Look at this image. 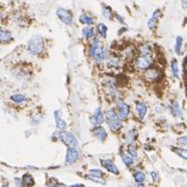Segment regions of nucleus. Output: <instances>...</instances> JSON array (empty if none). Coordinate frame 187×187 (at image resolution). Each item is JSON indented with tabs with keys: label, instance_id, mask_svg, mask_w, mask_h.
<instances>
[{
	"label": "nucleus",
	"instance_id": "f257e3e1",
	"mask_svg": "<svg viewBox=\"0 0 187 187\" xmlns=\"http://www.w3.org/2000/svg\"><path fill=\"white\" fill-rule=\"evenodd\" d=\"M45 48V42L41 37H33L28 41L27 49L32 55H41L44 52Z\"/></svg>",
	"mask_w": 187,
	"mask_h": 187
},
{
	"label": "nucleus",
	"instance_id": "f03ea898",
	"mask_svg": "<svg viewBox=\"0 0 187 187\" xmlns=\"http://www.w3.org/2000/svg\"><path fill=\"white\" fill-rule=\"evenodd\" d=\"M152 64H153V59H152V56L150 55H138L132 61L134 70L138 71V72H143V71L148 70L149 68H151Z\"/></svg>",
	"mask_w": 187,
	"mask_h": 187
},
{
	"label": "nucleus",
	"instance_id": "7ed1b4c3",
	"mask_svg": "<svg viewBox=\"0 0 187 187\" xmlns=\"http://www.w3.org/2000/svg\"><path fill=\"white\" fill-rule=\"evenodd\" d=\"M105 116L107 120L108 126L110 127L112 131H120L123 128V120L112 109H108L105 112Z\"/></svg>",
	"mask_w": 187,
	"mask_h": 187
},
{
	"label": "nucleus",
	"instance_id": "20e7f679",
	"mask_svg": "<svg viewBox=\"0 0 187 187\" xmlns=\"http://www.w3.org/2000/svg\"><path fill=\"white\" fill-rule=\"evenodd\" d=\"M58 139L68 147H77L78 145V140L75 137V135L72 132H66V130H58Z\"/></svg>",
	"mask_w": 187,
	"mask_h": 187
},
{
	"label": "nucleus",
	"instance_id": "39448f33",
	"mask_svg": "<svg viewBox=\"0 0 187 187\" xmlns=\"http://www.w3.org/2000/svg\"><path fill=\"white\" fill-rule=\"evenodd\" d=\"M115 106H116V109H118V112H116V113L118 114V116H120L122 120H126V118H129V114H130V107H129L128 104H126L122 99H120V98H116Z\"/></svg>",
	"mask_w": 187,
	"mask_h": 187
},
{
	"label": "nucleus",
	"instance_id": "423d86ee",
	"mask_svg": "<svg viewBox=\"0 0 187 187\" xmlns=\"http://www.w3.org/2000/svg\"><path fill=\"white\" fill-rule=\"evenodd\" d=\"M143 77L148 82H157L161 79V71L157 68H149L145 71Z\"/></svg>",
	"mask_w": 187,
	"mask_h": 187
},
{
	"label": "nucleus",
	"instance_id": "0eeeda50",
	"mask_svg": "<svg viewBox=\"0 0 187 187\" xmlns=\"http://www.w3.org/2000/svg\"><path fill=\"white\" fill-rule=\"evenodd\" d=\"M56 15H57L58 19H59L64 24L72 25L73 16H72V14H71L70 10L66 9V8L59 7V8H57V10H56Z\"/></svg>",
	"mask_w": 187,
	"mask_h": 187
},
{
	"label": "nucleus",
	"instance_id": "6e6552de",
	"mask_svg": "<svg viewBox=\"0 0 187 187\" xmlns=\"http://www.w3.org/2000/svg\"><path fill=\"white\" fill-rule=\"evenodd\" d=\"M80 157V152L76 147H69L66 150V162L68 164L75 163L77 160Z\"/></svg>",
	"mask_w": 187,
	"mask_h": 187
},
{
	"label": "nucleus",
	"instance_id": "1a4fd4ad",
	"mask_svg": "<svg viewBox=\"0 0 187 187\" xmlns=\"http://www.w3.org/2000/svg\"><path fill=\"white\" fill-rule=\"evenodd\" d=\"M104 118H105V115H104L103 110L100 107H97L95 112H94V115L91 118V123L95 126H98V125H101L104 122Z\"/></svg>",
	"mask_w": 187,
	"mask_h": 187
},
{
	"label": "nucleus",
	"instance_id": "9d476101",
	"mask_svg": "<svg viewBox=\"0 0 187 187\" xmlns=\"http://www.w3.org/2000/svg\"><path fill=\"white\" fill-rule=\"evenodd\" d=\"M101 50V45H100V39L97 37H93V41L91 43V46H89V50H88V55L89 57L94 58L96 56V54Z\"/></svg>",
	"mask_w": 187,
	"mask_h": 187
},
{
	"label": "nucleus",
	"instance_id": "9b49d317",
	"mask_svg": "<svg viewBox=\"0 0 187 187\" xmlns=\"http://www.w3.org/2000/svg\"><path fill=\"white\" fill-rule=\"evenodd\" d=\"M105 62L107 68L110 70H118L121 66V58L116 55H109Z\"/></svg>",
	"mask_w": 187,
	"mask_h": 187
},
{
	"label": "nucleus",
	"instance_id": "f8f14e48",
	"mask_svg": "<svg viewBox=\"0 0 187 187\" xmlns=\"http://www.w3.org/2000/svg\"><path fill=\"white\" fill-rule=\"evenodd\" d=\"M101 164L102 166H103L104 168H105L106 170H108L109 172H111V174H114V175H118V166L114 164V162L112 161V160L110 159H103L101 160Z\"/></svg>",
	"mask_w": 187,
	"mask_h": 187
},
{
	"label": "nucleus",
	"instance_id": "ddd939ff",
	"mask_svg": "<svg viewBox=\"0 0 187 187\" xmlns=\"http://www.w3.org/2000/svg\"><path fill=\"white\" fill-rule=\"evenodd\" d=\"M93 134L94 136L96 137V138L98 139L99 141H105L106 138H107V132H106V130L103 128V127H101L100 125H98L97 127H96L95 129L93 130Z\"/></svg>",
	"mask_w": 187,
	"mask_h": 187
},
{
	"label": "nucleus",
	"instance_id": "4468645a",
	"mask_svg": "<svg viewBox=\"0 0 187 187\" xmlns=\"http://www.w3.org/2000/svg\"><path fill=\"white\" fill-rule=\"evenodd\" d=\"M109 55H110L109 50L108 49H101L97 54H96L95 57H94L95 64H102V62L106 61V59L109 57Z\"/></svg>",
	"mask_w": 187,
	"mask_h": 187
},
{
	"label": "nucleus",
	"instance_id": "2eb2a0df",
	"mask_svg": "<svg viewBox=\"0 0 187 187\" xmlns=\"http://www.w3.org/2000/svg\"><path fill=\"white\" fill-rule=\"evenodd\" d=\"M121 55H122V57L124 58L125 60L134 59L135 55H136V50H135V48L129 46V47L125 48V49L121 52Z\"/></svg>",
	"mask_w": 187,
	"mask_h": 187
},
{
	"label": "nucleus",
	"instance_id": "dca6fc26",
	"mask_svg": "<svg viewBox=\"0 0 187 187\" xmlns=\"http://www.w3.org/2000/svg\"><path fill=\"white\" fill-rule=\"evenodd\" d=\"M160 17H161V10L156 9L155 12H153V15H152L151 19L148 21V27H149V29H151V30L155 29L156 25H157V22H158V19H159Z\"/></svg>",
	"mask_w": 187,
	"mask_h": 187
},
{
	"label": "nucleus",
	"instance_id": "f3484780",
	"mask_svg": "<svg viewBox=\"0 0 187 187\" xmlns=\"http://www.w3.org/2000/svg\"><path fill=\"white\" fill-rule=\"evenodd\" d=\"M54 118H55V120H56V128H57L59 131L66 130V123L61 118V113H60V111L56 110V111L54 112Z\"/></svg>",
	"mask_w": 187,
	"mask_h": 187
},
{
	"label": "nucleus",
	"instance_id": "a211bd4d",
	"mask_svg": "<svg viewBox=\"0 0 187 187\" xmlns=\"http://www.w3.org/2000/svg\"><path fill=\"white\" fill-rule=\"evenodd\" d=\"M120 155H121V159H122L123 163H124L126 166L131 167V166L134 164V158H133L129 153L127 154V153H125V152H121Z\"/></svg>",
	"mask_w": 187,
	"mask_h": 187
},
{
	"label": "nucleus",
	"instance_id": "6ab92c4d",
	"mask_svg": "<svg viewBox=\"0 0 187 187\" xmlns=\"http://www.w3.org/2000/svg\"><path fill=\"white\" fill-rule=\"evenodd\" d=\"M169 109H170L172 114L175 118H182V110H181L180 105L178 104V102H172L169 106Z\"/></svg>",
	"mask_w": 187,
	"mask_h": 187
},
{
	"label": "nucleus",
	"instance_id": "aec40b11",
	"mask_svg": "<svg viewBox=\"0 0 187 187\" xmlns=\"http://www.w3.org/2000/svg\"><path fill=\"white\" fill-rule=\"evenodd\" d=\"M136 111L137 114H138L139 118L140 120H143L145 116L147 115V112H148V107L145 103H141V102H138L136 104Z\"/></svg>",
	"mask_w": 187,
	"mask_h": 187
},
{
	"label": "nucleus",
	"instance_id": "412c9836",
	"mask_svg": "<svg viewBox=\"0 0 187 187\" xmlns=\"http://www.w3.org/2000/svg\"><path fill=\"white\" fill-rule=\"evenodd\" d=\"M12 35L9 31L7 30H0V43L2 44H8L9 42H12Z\"/></svg>",
	"mask_w": 187,
	"mask_h": 187
},
{
	"label": "nucleus",
	"instance_id": "4be33fe9",
	"mask_svg": "<svg viewBox=\"0 0 187 187\" xmlns=\"http://www.w3.org/2000/svg\"><path fill=\"white\" fill-rule=\"evenodd\" d=\"M81 33H82V37L84 39H93L95 37V29H94V27L86 26L82 29Z\"/></svg>",
	"mask_w": 187,
	"mask_h": 187
},
{
	"label": "nucleus",
	"instance_id": "5701e85b",
	"mask_svg": "<svg viewBox=\"0 0 187 187\" xmlns=\"http://www.w3.org/2000/svg\"><path fill=\"white\" fill-rule=\"evenodd\" d=\"M79 21H80V23H82V24L84 25H91L94 24V18L91 16H89L88 14H82L80 15V17H79Z\"/></svg>",
	"mask_w": 187,
	"mask_h": 187
},
{
	"label": "nucleus",
	"instance_id": "b1692460",
	"mask_svg": "<svg viewBox=\"0 0 187 187\" xmlns=\"http://www.w3.org/2000/svg\"><path fill=\"white\" fill-rule=\"evenodd\" d=\"M133 178H134V181L137 184H141L145 181V174L142 170H136L133 174Z\"/></svg>",
	"mask_w": 187,
	"mask_h": 187
},
{
	"label": "nucleus",
	"instance_id": "393cba45",
	"mask_svg": "<svg viewBox=\"0 0 187 187\" xmlns=\"http://www.w3.org/2000/svg\"><path fill=\"white\" fill-rule=\"evenodd\" d=\"M97 31H98V33H99V35L102 37V39H106V37H107L108 28L105 24H103V23H99V24L97 25Z\"/></svg>",
	"mask_w": 187,
	"mask_h": 187
},
{
	"label": "nucleus",
	"instance_id": "a878e982",
	"mask_svg": "<svg viewBox=\"0 0 187 187\" xmlns=\"http://www.w3.org/2000/svg\"><path fill=\"white\" fill-rule=\"evenodd\" d=\"M152 46L150 45H142L138 48L139 55H150L152 56Z\"/></svg>",
	"mask_w": 187,
	"mask_h": 187
},
{
	"label": "nucleus",
	"instance_id": "bb28decb",
	"mask_svg": "<svg viewBox=\"0 0 187 187\" xmlns=\"http://www.w3.org/2000/svg\"><path fill=\"white\" fill-rule=\"evenodd\" d=\"M10 100L17 104H22L27 101V98L24 95H22V94H15V95H12L10 97Z\"/></svg>",
	"mask_w": 187,
	"mask_h": 187
},
{
	"label": "nucleus",
	"instance_id": "cd10ccee",
	"mask_svg": "<svg viewBox=\"0 0 187 187\" xmlns=\"http://www.w3.org/2000/svg\"><path fill=\"white\" fill-rule=\"evenodd\" d=\"M137 131L135 130V129H132V130H129L128 132H127V135H126V140H127V142L128 143H131V142H133V141L136 139V137H137Z\"/></svg>",
	"mask_w": 187,
	"mask_h": 187
},
{
	"label": "nucleus",
	"instance_id": "c85d7f7f",
	"mask_svg": "<svg viewBox=\"0 0 187 187\" xmlns=\"http://www.w3.org/2000/svg\"><path fill=\"white\" fill-rule=\"evenodd\" d=\"M23 185H26V186H32L34 185V180H33L32 176H30L29 174H25L22 178Z\"/></svg>",
	"mask_w": 187,
	"mask_h": 187
},
{
	"label": "nucleus",
	"instance_id": "c756f323",
	"mask_svg": "<svg viewBox=\"0 0 187 187\" xmlns=\"http://www.w3.org/2000/svg\"><path fill=\"white\" fill-rule=\"evenodd\" d=\"M85 179L88 181H91V182H95V183L102 184V185H105V183H106L103 179H101V177H96V176H93V175H89V174L85 176Z\"/></svg>",
	"mask_w": 187,
	"mask_h": 187
},
{
	"label": "nucleus",
	"instance_id": "7c9ffc66",
	"mask_svg": "<svg viewBox=\"0 0 187 187\" xmlns=\"http://www.w3.org/2000/svg\"><path fill=\"white\" fill-rule=\"evenodd\" d=\"M183 46V37H177L176 39V45H175V52L177 54L181 53V50H182Z\"/></svg>",
	"mask_w": 187,
	"mask_h": 187
},
{
	"label": "nucleus",
	"instance_id": "2f4dec72",
	"mask_svg": "<svg viewBox=\"0 0 187 187\" xmlns=\"http://www.w3.org/2000/svg\"><path fill=\"white\" fill-rule=\"evenodd\" d=\"M102 16L106 19H111L112 18V10L109 6H103L102 7Z\"/></svg>",
	"mask_w": 187,
	"mask_h": 187
},
{
	"label": "nucleus",
	"instance_id": "473e14b6",
	"mask_svg": "<svg viewBox=\"0 0 187 187\" xmlns=\"http://www.w3.org/2000/svg\"><path fill=\"white\" fill-rule=\"evenodd\" d=\"M170 68H172V76L178 78L179 77V66H178V64H177L176 60H172V64H170Z\"/></svg>",
	"mask_w": 187,
	"mask_h": 187
},
{
	"label": "nucleus",
	"instance_id": "72a5a7b5",
	"mask_svg": "<svg viewBox=\"0 0 187 187\" xmlns=\"http://www.w3.org/2000/svg\"><path fill=\"white\" fill-rule=\"evenodd\" d=\"M176 154H178L180 157L184 158L187 160V149H183V148H179V149H174Z\"/></svg>",
	"mask_w": 187,
	"mask_h": 187
},
{
	"label": "nucleus",
	"instance_id": "f704fd0d",
	"mask_svg": "<svg viewBox=\"0 0 187 187\" xmlns=\"http://www.w3.org/2000/svg\"><path fill=\"white\" fill-rule=\"evenodd\" d=\"M88 174L93 175V176H96V177H102L104 175V172H103V170L98 169V168H95V169H89Z\"/></svg>",
	"mask_w": 187,
	"mask_h": 187
},
{
	"label": "nucleus",
	"instance_id": "c9c22d12",
	"mask_svg": "<svg viewBox=\"0 0 187 187\" xmlns=\"http://www.w3.org/2000/svg\"><path fill=\"white\" fill-rule=\"evenodd\" d=\"M128 153L130 154L133 158H137V151L132 145H128Z\"/></svg>",
	"mask_w": 187,
	"mask_h": 187
},
{
	"label": "nucleus",
	"instance_id": "e433bc0d",
	"mask_svg": "<svg viewBox=\"0 0 187 187\" xmlns=\"http://www.w3.org/2000/svg\"><path fill=\"white\" fill-rule=\"evenodd\" d=\"M178 143L182 147H187V136H182L178 139Z\"/></svg>",
	"mask_w": 187,
	"mask_h": 187
},
{
	"label": "nucleus",
	"instance_id": "4c0bfd02",
	"mask_svg": "<svg viewBox=\"0 0 187 187\" xmlns=\"http://www.w3.org/2000/svg\"><path fill=\"white\" fill-rule=\"evenodd\" d=\"M151 177H152V179H153V181H158V179H159V175H158V172H151Z\"/></svg>",
	"mask_w": 187,
	"mask_h": 187
},
{
	"label": "nucleus",
	"instance_id": "58836bf2",
	"mask_svg": "<svg viewBox=\"0 0 187 187\" xmlns=\"http://www.w3.org/2000/svg\"><path fill=\"white\" fill-rule=\"evenodd\" d=\"M21 180H22V179L16 178V179H15V182H16V184H17V185H19V186H21V185H23V182H21Z\"/></svg>",
	"mask_w": 187,
	"mask_h": 187
},
{
	"label": "nucleus",
	"instance_id": "ea45409f",
	"mask_svg": "<svg viewBox=\"0 0 187 187\" xmlns=\"http://www.w3.org/2000/svg\"><path fill=\"white\" fill-rule=\"evenodd\" d=\"M115 18H116V20H118L121 23H124V19H123L118 14H115Z\"/></svg>",
	"mask_w": 187,
	"mask_h": 187
},
{
	"label": "nucleus",
	"instance_id": "a19ab883",
	"mask_svg": "<svg viewBox=\"0 0 187 187\" xmlns=\"http://www.w3.org/2000/svg\"><path fill=\"white\" fill-rule=\"evenodd\" d=\"M182 7L184 9H187V0H182Z\"/></svg>",
	"mask_w": 187,
	"mask_h": 187
},
{
	"label": "nucleus",
	"instance_id": "79ce46f5",
	"mask_svg": "<svg viewBox=\"0 0 187 187\" xmlns=\"http://www.w3.org/2000/svg\"><path fill=\"white\" fill-rule=\"evenodd\" d=\"M0 20H2V12H1V9H0Z\"/></svg>",
	"mask_w": 187,
	"mask_h": 187
},
{
	"label": "nucleus",
	"instance_id": "37998d69",
	"mask_svg": "<svg viewBox=\"0 0 187 187\" xmlns=\"http://www.w3.org/2000/svg\"><path fill=\"white\" fill-rule=\"evenodd\" d=\"M185 68H186V71H187V61H186V64H185Z\"/></svg>",
	"mask_w": 187,
	"mask_h": 187
},
{
	"label": "nucleus",
	"instance_id": "c03bdc74",
	"mask_svg": "<svg viewBox=\"0 0 187 187\" xmlns=\"http://www.w3.org/2000/svg\"><path fill=\"white\" fill-rule=\"evenodd\" d=\"M1 81H2V80H1V78H0V83H1Z\"/></svg>",
	"mask_w": 187,
	"mask_h": 187
}]
</instances>
